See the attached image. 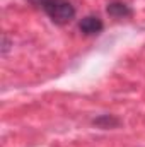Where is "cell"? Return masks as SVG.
<instances>
[{
	"label": "cell",
	"instance_id": "4",
	"mask_svg": "<svg viewBox=\"0 0 145 147\" xmlns=\"http://www.w3.org/2000/svg\"><path fill=\"white\" fill-rule=\"evenodd\" d=\"M94 127H97V128H103V130H109V128H116V127H119L121 125V120L118 118V116H114V115H99V116H96V118H92V121H91Z\"/></svg>",
	"mask_w": 145,
	"mask_h": 147
},
{
	"label": "cell",
	"instance_id": "3",
	"mask_svg": "<svg viewBox=\"0 0 145 147\" xmlns=\"http://www.w3.org/2000/svg\"><path fill=\"white\" fill-rule=\"evenodd\" d=\"M106 12H108L109 17H113V19H126V17L133 16V9L128 3L121 2V0H111V2H108Z\"/></svg>",
	"mask_w": 145,
	"mask_h": 147
},
{
	"label": "cell",
	"instance_id": "2",
	"mask_svg": "<svg viewBox=\"0 0 145 147\" xmlns=\"http://www.w3.org/2000/svg\"><path fill=\"white\" fill-rule=\"evenodd\" d=\"M79 29L85 36H97V34L103 33L104 22H103V19L99 16H92L91 14V16H85V17H82L79 21Z\"/></svg>",
	"mask_w": 145,
	"mask_h": 147
},
{
	"label": "cell",
	"instance_id": "1",
	"mask_svg": "<svg viewBox=\"0 0 145 147\" xmlns=\"http://www.w3.org/2000/svg\"><path fill=\"white\" fill-rule=\"evenodd\" d=\"M33 5L39 7L53 24L65 26L75 17V7L70 0H29Z\"/></svg>",
	"mask_w": 145,
	"mask_h": 147
},
{
	"label": "cell",
	"instance_id": "5",
	"mask_svg": "<svg viewBox=\"0 0 145 147\" xmlns=\"http://www.w3.org/2000/svg\"><path fill=\"white\" fill-rule=\"evenodd\" d=\"M10 50V39L7 34H3V43H2V55H7Z\"/></svg>",
	"mask_w": 145,
	"mask_h": 147
}]
</instances>
